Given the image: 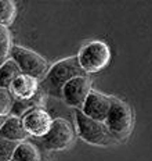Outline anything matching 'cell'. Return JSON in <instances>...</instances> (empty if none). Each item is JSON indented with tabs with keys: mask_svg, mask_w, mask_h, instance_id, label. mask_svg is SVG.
Instances as JSON below:
<instances>
[{
	"mask_svg": "<svg viewBox=\"0 0 152 161\" xmlns=\"http://www.w3.org/2000/svg\"><path fill=\"white\" fill-rule=\"evenodd\" d=\"M83 75L86 74L79 64L78 57H68L59 60L48 68L46 76L42 79L40 89L54 97H62V88L69 80Z\"/></svg>",
	"mask_w": 152,
	"mask_h": 161,
	"instance_id": "obj_1",
	"label": "cell"
},
{
	"mask_svg": "<svg viewBox=\"0 0 152 161\" xmlns=\"http://www.w3.org/2000/svg\"><path fill=\"white\" fill-rule=\"evenodd\" d=\"M40 83L38 79L21 74L10 86V92L15 100H31L39 93Z\"/></svg>",
	"mask_w": 152,
	"mask_h": 161,
	"instance_id": "obj_10",
	"label": "cell"
},
{
	"mask_svg": "<svg viewBox=\"0 0 152 161\" xmlns=\"http://www.w3.org/2000/svg\"><path fill=\"white\" fill-rule=\"evenodd\" d=\"M14 97H13L10 89L0 88V117H7L11 114Z\"/></svg>",
	"mask_w": 152,
	"mask_h": 161,
	"instance_id": "obj_16",
	"label": "cell"
},
{
	"mask_svg": "<svg viewBox=\"0 0 152 161\" xmlns=\"http://www.w3.org/2000/svg\"><path fill=\"white\" fill-rule=\"evenodd\" d=\"M90 92L91 80L87 78V75L78 76V78L71 79L62 88V99L65 100L68 106L76 107L78 110H80Z\"/></svg>",
	"mask_w": 152,
	"mask_h": 161,
	"instance_id": "obj_7",
	"label": "cell"
},
{
	"mask_svg": "<svg viewBox=\"0 0 152 161\" xmlns=\"http://www.w3.org/2000/svg\"><path fill=\"white\" fill-rule=\"evenodd\" d=\"M11 161H14V160H11Z\"/></svg>",
	"mask_w": 152,
	"mask_h": 161,
	"instance_id": "obj_19",
	"label": "cell"
},
{
	"mask_svg": "<svg viewBox=\"0 0 152 161\" xmlns=\"http://www.w3.org/2000/svg\"><path fill=\"white\" fill-rule=\"evenodd\" d=\"M104 124L115 139L124 140L134 128V113L131 107L123 100L112 97L109 113Z\"/></svg>",
	"mask_w": 152,
	"mask_h": 161,
	"instance_id": "obj_2",
	"label": "cell"
},
{
	"mask_svg": "<svg viewBox=\"0 0 152 161\" xmlns=\"http://www.w3.org/2000/svg\"><path fill=\"white\" fill-rule=\"evenodd\" d=\"M78 61L84 74H95L104 69L111 61V49L102 40H90L78 53Z\"/></svg>",
	"mask_w": 152,
	"mask_h": 161,
	"instance_id": "obj_3",
	"label": "cell"
},
{
	"mask_svg": "<svg viewBox=\"0 0 152 161\" xmlns=\"http://www.w3.org/2000/svg\"><path fill=\"white\" fill-rule=\"evenodd\" d=\"M17 6L13 0H0V25L8 26L14 22Z\"/></svg>",
	"mask_w": 152,
	"mask_h": 161,
	"instance_id": "obj_15",
	"label": "cell"
},
{
	"mask_svg": "<svg viewBox=\"0 0 152 161\" xmlns=\"http://www.w3.org/2000/svg\"><path fill=\"white\" fill-rule=\"evenodd\" d=\"M53 121L54 119L51 118L50 114L46 111L43 107L31 110V111L26 113L22 117V124H24L26 133L29 136H35V137L44 136L50 130Z\"/></svg>",
	"mask_w": 152,
	"mask_h": 161,
	"instance_id": "obj_9",
	"label": "cell"
},
{
	"mask_svg": "<svg viewBox=\"0 0 152 161\" xmlns=\"http://www.w3.org/2000/svg\"><path fill=\"white\" fill-rule=\"evenodd\" d=\"M4 119H6V118H4V117H0V126H2V125H3V122H4Z\"/></svg>",
	"mask_w": 152,
	"mask_h": 161,
	"instance_id": "obj_18",
	"label": "cell"
},
{
	"mask_svg": "<svg viewBox=\"0 0 152 161\" xmlns=\"http://www.w3.org/2000/svg\"><path fill=\"white\" fill-rule=\"evenodd\" d=\"M75 140V130L71 122L64 118H55L51 128L42 137V145L50 152H62L68 149Z\"/></svg>",
	"mask_w": 152,
	"mask_h": 161,
	"instance_id": "obj_6",
	"label": "cell"
},
{
	"mask_svg": "<svg viewBox=\"0 0 152 161\" xmlns=\"http://www.w3.org/2000/svg\"><path fill=\"white\" fill-rule=\"evenodd\" d=\"M111 104H112V97L104 95V93L91 90L89 93L86 102L83 103V106H82L80 111L91 119L105 122L108 113H109Z\"/></svg>",
	"mask_w": 152,
	"mask_h": 161,
	"instance_id": "obj_8",
	"label": "cell"
},
{
	"mask_svg": "<svg viewBox=\"0 0 152 161\" xmlns=\"http://www.w3.org/2000/svg\"><path fill=\"white\" fill-rule=\"evenodd\" d=\"M28 136L29 135L24 128L21 117L10 115L0 126V137H4V139L11 140V142H24Z\"/></svg>",
	"mask_w": 152,
	"mask_h": 161,
	"instance_id": "obj_11",
	"label": "cell"
},
{
	"mask_svg": "<svg viewBox=\"0 0 152 161\" xmlns=\"http://www.w3.org/2000/svg\"><path fill=\"white\" fill-rule=\"evenodd\" d=\"M75 118H76V130H78V135L84 142L90 143V145H97V146H108V145H114V143L118 142L111 135V132L108 130L107 125L104 122L89 118L80 110H76L75 111Z\"/></svg>",
	"mask_w": 152,
	"mask_h": 161,
	"instance_id": "obj_4",
	"label": "cell"
},
{
	"mask_svg": "<svg viewBox=\"0 0 152 161\" xmlns=\"http://www.w3.org/2000/svg\"><path fill=\"white\" fill-rule=\"evenodd\" d=\"M10 56H11V60L17 63L22 74L38 80H42L48 71V63L46 61V58H43L40 54L31 49L14 45Z\"/></svg>",
	"mask_w": 152,
	"mask_h": 161,
	"instance_id": "obj_5",
	"label": "cell"
},
{
	"mask_svg": "<svg viewBox=\"0 0 152 161\" xmlns=\"http://www.w3.org/2000/svg\"><path fill=\"white\" fill-rule=\"evenodd\" d=\"M21 69L17 65L14 60L8 58L2 67H0V88L2 89H10L15 79L21 75Z\"/></svg>",
	"mask_w": 152,
	"mask_h": 161,
	"instance_id": "obj_12",
	"label": "cell"
},
{
	"mask_svg": "<svg viewBox=\"0 0 152 161\" xmlns=\"http://www.w3.org/2000/svg\"><path fill=\"white\" fill-rule=\"evenodd\" d=\"M18 143L0 137V161H11Z\"/></svg>",
	"mask_w": 152,
	"mask_h": 161,
	"instance_id": "obj_17",
	"label": "cell"
},
{
	"mask_svg": "<svg viewBox=\"0 0 152 161\" xmlns=\"http://www.w3.org/2000/svg\"><path fill=\"white\" fill-rule=\"evenodd\" d=\"M14 161H40V154L38 149L28 142H21L18 143L14 152Z\"/></svg>",
	"mask_w": 152,
	"mask_h": 161,
	"instance_id": "obj_13",
	"label": "cell"
},
{
	"mask_svg": "<svg viewBox=\"0 0 152 161\" xmlns=\"http://www.w3.org/2000/svg\"><path fill=\"white\" fill-rule=\"evenodd\" d=\"M13 36L7 26L0 25V67L8 60L13 49Z\"/></svg>",
	"mask_w": 152,
	"mask_h": 161,
	"instance_id": "obj_14",
	"label": "cell"
}]
</instances>
